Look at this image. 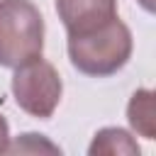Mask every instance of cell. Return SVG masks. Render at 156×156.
<instances>
[{"label":"cell","mask_w":156,"mask_h":156,"mask_svg":"<svg viewBox=\"0 0 156 156\" xmlns=\"http://www.w3.org/2000/svg\"><path fill=\"white\" fill-rule=\"evenodd\" d=\"M139 2H141V5H144V10H149V12H151V10H154V2H151V0H139Z\"/></svg>","instance_id":"9c48e42d"},{"label":"cell","mask_w":156,"mask_h":156,"mask_svg":"<svg viewBox=\"0 0 156 156\" xmlns=\"http://www.w3.org/2000/svg\"><path fill=\"white\" fill-rule=\"evenodd\" d=\"M88 154L90 156H139V144L136 139H132L129 132L117 127H105L93 136Z\"/></svg>","instance_id":"5b68a950"},{"label":"cell","mask_w":156,"mask_h":156,"mask_svg":"<svg viewBox=\"0 0 156 156\" xmlns=\"http://www.w3.org/2000/svg\"><path fill=\"white\" fill-rule=\"evenodd\" d=\"M7 144H10V127L0 115V154H7Z\"/></svg>","instance_id":"ba28073f"},{"label":"cell","mask_w":156,"mask_h":156,"mask_svg":"<svg viewBox=\"0 0 156 156\" xmlns=\"http://www.w3.org/2000/svg\"><path fill=\"white\" fill-rule=\"evenodd\" d=\"M61 93H63V83L58 71L41 56L17 66L12 76L15 102L20 105V110H24L32 117L49 119L61 102Z\"/></svg>","instance_id":"3957f363"},{"label":"cell","mask_w":156,"mask_h":156,"mask_svg":"<svg viewBox=\"0 0 156 156\" xmlns=\"http://www.w3.org/2000/svg\"><path fill=\"white\" fill-rule=\"evenodd\" d=\"M132 46V32L117 15L93 29L68 34V58L73 68L93 78L117 73L129 61Z\"/></svg>","instance_id":"6da1fadb"},{"label":"cell","mask_w":156,"mask_h":156,"mask_svg":"<svg viewBox=\"0 0 156 156\" xmlns=\"http://www.w3.org/2000/svg\"><path fill=\"white\" fill-rule=\"evenodd\" d=\"M7 151L12 154H37V151H49V154H61L56 144H51L44 134H22L15 144H7Z\"/></svg>","instance_id":"52a82bcc"},{"label":"cell","mask_w":156,"mask_h":156,"mask_svg":"<svg viewBox=\"0 0 156 156\" xmlns=\"http://www.w3.org/2000/svg\"><path fill=\"white\" fill-rule=\"evenodd\" d=\"M127 119L139 136H144V139L156 136V110H154V93L151 90L141 88L132 95V100L127 105Z\"/></svg>","instance_id":"8992f818"},{"label":"cell","mask_w":156,"mask_h":156,"mask_svg":"<svg viewBox=\"0 0 156 156\" xmlns=\"http://www.w3.org/2000/svg\"><path fill=\"white\" fill-rule=\"evenodd\" d=\"M58 20L66 32H85L93 29L117 15V0H56Z\"/></svg>","instance_id":"277c9868"},{"label":"cell","mask_w":156,"mask_h":156,"mask_svg":"<svg viewBox=\"0 0 156 156\" xmlns=\"http://www.w3.org/2000/svg\"><path fill=\"white\" fill-rule=\"evenodd\" d=\"M44 51V17L29 0H0V66L17 68Z\"/></svg>","instance_id":"7a4b0ae2"}]
</instances>
